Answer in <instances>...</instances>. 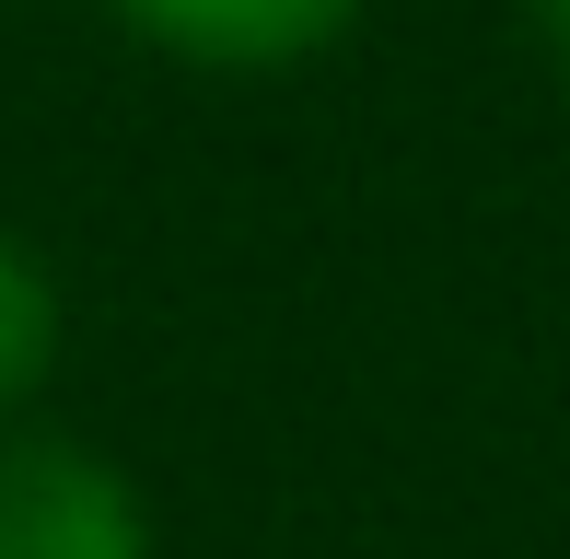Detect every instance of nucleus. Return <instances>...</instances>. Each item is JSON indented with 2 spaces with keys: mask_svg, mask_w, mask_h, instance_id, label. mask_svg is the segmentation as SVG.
Listing matches in <instances>:
<instances>
[{
  "mask_svg": "<svg viewBox=\"0 0 570 559\" xmlns=\"http://www.w3.org/2000/svg\"><path fill=\"white\" fill-rule=\"evenodd\" d=\"M524 12H535V36H548V59L570 70V0H524Z\"/></svg>",
  "mask_w": 570,
  "mask_h": 559,
  "instance_id": "nucleus-4",
  "label": "nucleus"
},
{
  "mask_svg": "<svg viewBox=\"0 0 570 559\" xmlns=\"http://www.w3.org/2000/svg\"><path fill=\"white\" fill-rule=\"evenodd\" d=\"M0 559H151L140 490L94 443H0Z\"/></svg>",
  "mask_w": 570,
  "mask_h": 559,
  "instance_id": "nucleus-1",
  "label": "nucleus"
},
{
  "mask_svg": "<svg viewBox=\"0 0 570 559\" xmlns=\"http://www.w3.org/2000/svg\"><path fill=\"white\" fill-rule=\"evenodd\" d=\"M59 339H70L59 268H47L23 234H0V409H23V396L59 373Z\"/></svg>",
  "mask_w": 570,
  "mask_h": 559,
  "instance_id": "nucleus-3",
  "label": "nucleus"
},
{
  "mask_svg": "<svg viewBox=\"0 0 570 559\" xmlns=\"http://www.w3.org/2000/svg\"><path fill=\"white\" fill-rule=\"evenodd\" d=\"M117 12L140 23L151 47L198 59V70H292V59H315V47L350 36L361 0H117Z\"/></svg>",
  "mask_w": 570,
  "mask_h": 559,
  "instance_id": "nucleus-2",
  "label": "nucleus"
}]
</instances>
